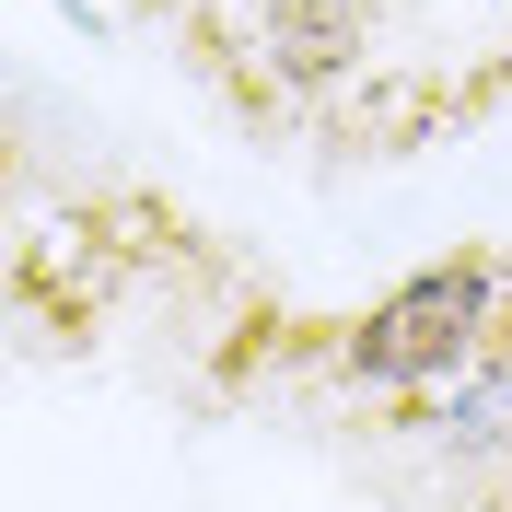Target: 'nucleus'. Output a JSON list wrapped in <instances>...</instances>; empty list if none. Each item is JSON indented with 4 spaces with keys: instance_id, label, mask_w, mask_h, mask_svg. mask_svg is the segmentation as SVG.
<instances>
[{
    "instance_id": "obj_1",
    "label": "nucleus",
    "mask_w": 512,
    "mask_h": 512,
    "mask_svg": "<svg viewBox=\"0 0 512 512\" xmlns=\"http://www.w3.org/2000/svg\"><path fill=\"white\" fill-rule=\"evenodd\" d=\"M489 291H501V256H443L419 268L350 326V373L361 384H419V373H454V361L489 338Z\"/></svg>"
}]
</instances>
